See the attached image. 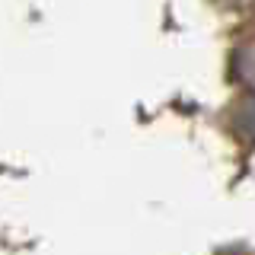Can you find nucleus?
Segmentation results:
<instances>
[{"instance_id":"2","label":"nucleus","mask_w":255,"mask_h":255,"mask_svg":"<svg viewBox=\"0 0 255 255\" xmlns=\"http://www.w3.org/2000/svg\"><path fill=\"white\" fill-rule=\"evenodd\" d=\"M230 77L236 83H255V48L239 45L233 54H230Z\"/></svg>"},{"instance_id":"3","label":"nucleus","mask_w":255,"mask_h":255,"mask_svg":"<svg viewBox=\"0 0 255 255\" xmlns=\"http://www.w3.org/2000/svg\"><path fill=\"white\" fill-rule=\"evenodd\" d=\"M220 255H255V252L243 249V246H230V249H227V252H220Z\"/></svg>"},{"instance_id":"1","label":"nucleus","mask_w":255,"mask_h":255,"mask_svg":"<svg viewBox=\"0 0 255 255\" xmlns=\"http://www.w3.org/2000/svg\"><path fill=\"white\" fill-rule=\"evenodd\" d=\"M230 131L243 147H255V93L236 99L230 109Z\"/></svg>"}]
</instances>
